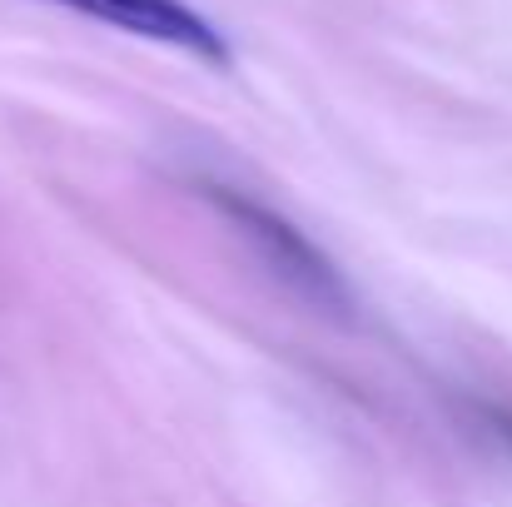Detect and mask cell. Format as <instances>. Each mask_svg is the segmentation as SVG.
<instances>
[{
    "instance_id": "1",
    "label": "cell",
    "mask_w": 512,
    "mask_h": 507,
    "mask_svg": "<svg viewBox=\"0 0 512 507\" xmlns=\"http://www.w3.org/2000/svg\"><path fill=\"white\" fill-rule=\"evenodd\" d=\"M204 194L234 219V229L259 249V259H264L289 289H299V294L314 299V304L348 309V284L339 279V269L329 264V254H324L314 239H304V229H294L284 214H274L269 204H259V199H249V194H239V189H229V184H204Z\"/></svg>"
},
{
    "instance_id": "2",
    "label": "cell",
    "mask_w": 512,
    "mask_h": 507,
    "mask_svg": "<svg viewBox=\"0 0 512 507\" xmlns=\"http://www.w3.org/2000/svg\"><path fill=\"white\" fill-rule=\"evenodd\" d=\"M45 5H60V10H75L85 20H100V25H115L125 35H140V40H155V45H170L184 50L214 70H229L234 50L224 40V30H214L194 5L184 0H45Z\"/></svg>"
},
{
    "instance_id": "3",
    "label": "cell",
    "mask_w": 512,
    "mask_h": 507,
    "mask_svg": "<svg viewBox=\"0 0 512 507\" xmlns=\"http://www.w3.org/2000/svg\"><path fill=\"white\" fill-rule=\"evenodd\" d=\"M478 418L488 423V433H493V438H498V443H503V448L512 453V413H508V408H493V403H483V408H478Z\"/></svg>"
}]
</instances>
